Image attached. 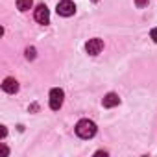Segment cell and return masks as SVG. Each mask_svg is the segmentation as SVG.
Instances as JSON below:
<instances>
[{
  "label": "cell",
  "mask_w": 157,
  "mask_h": 157,
  "mask_svg": "<svg viewBox=\"0 0 157 157\" xmlns=\"http://www.w3.org/2000/svg\"><path fill=\"white\" fill-rule=\"evenodd\" d=\"M150 37L153 39V43H157V28H153V30L150 32Z\"/></svg>",
  "instance_id": "obj_11"
},
{
  "label": "cell",
  "mask_w": 157,
  "mask_h": 157,
  "mask_svg": "<svg viewBox=\"0 0 157 157\" xmlns=\"http://www.w3.org/2000/svg\"><path fill=\"white\" fill-rule=\"evenodd\" d=\"M104 107H107V109H111V107H117L118 104H120V98H118V94H115V93H109V94H105L104 96Z\"/></svg>",
  "instance_id": "obj_7"
},
{
  "label": "cell",
  "mask_w": 157,
  "mask_h": 157,
  "mask_svg": "<svg viewBox=\"0 0 157 157\" xmlns=\"http://www.w3.org/2000/svg\"><path fill=\"white\" fill-rule=\"evenodd\" d=\"M2 89H4V93L15 94V93L19 91V82L15 80V78H6L4 83H2Z\"/></svg>",
  "instance_id": "obj_6"
},
{
  "label": "cell",
  "mask_w": 157,
  "mask_h": 157,
  "mask_svg": "<svg viewBox=\"0 0 157 157\" xmlns=\"http://www.w3.org/2000/svg\"><path fill=\"white\" fill-rule=\"evenodd\" d=\"M56 11L61 17H70V15L76 13V6L70 2V0H61V2L57 4V8H56Z\"/></svg>",
  "instance_id": "obj_3"
},
{
  "label": "cell",
  "mask_w": 157,
  "mask_h": 157,
  "mask_svg": "<svg viewBox=\"0 0 157 157\" xmlns=\"http://www.w3.org/2000/svg\"><path fill=\"white\" fill-rule=\"evenodd\" d=\"M33 6V0H17V8L21 11H28Z\"/></svg>",
  "instance_id": "obj_8"
},
{
  "label": "cell",
  "mask_w": 157,
  "mask_h": 157,
  "mask_svg": "<svg viewBox=\"0 0 157 157\" xmlns=\"http://www.w3.org/2000/svg\"><path fill=\"white\" fill-rule=\"evenodd\" d=\"M26 59H35V48L33 46L26 48Z\"/></svg>",
  "instance_id": "obj_9"
},
{
  "label": "cell",
  "mask_w": 157,
  "mask_h": 157,
  "mask_svg": "<svg viewBox=\"0 0 157 157\" xmlns=\"http://www.w3.org/2000/svg\"><path fill=\"white\" fill-rule=\"evenodd\" d=\"M76 135L80 137V139H91V137H94L96 135V124L93 120H87V118L80 120V122L76 124Z\"/></svg>",
  "instance_id": "obj_1"
},
{
  "label": "cell",
  "mask_w": 157,
  "mask_h": 157,
  "mask_svg": "<svg viewBox=\"0 0 157 157\" xmlns=\"http://www.w3.org/2000/svg\"><path fill=\"white\" fill-rule=\"evenodd\" d=\"M94 2H98V0H94Z\"/></svg>",
  "instance_id": "obj_12"
},
{
  "label": "cell",
  "mask_w": 157,
  "mask_h": 157,
  "mask_svg": "<svg viewBox=\"0 0 157 157\" xmlns=\"http://www.w3.org/2000/svg\"><path fill=\"white\" fill-rule=\"evenodd\" d=\"M35 21L39 24H48L50 22V11H48V8L44 4H39L35 8Z\"/></svg>",
  "instance_id": "obj_4"
},
{
  "label": "cell",
  "mask_w": 157,
  "mask_h": 157,
  "mask_svg": "<svg viewBox=\"0 0 157 157\" xmlns=\"http://www.w3.org/2000/svg\"><path fill=\"white\" fill-rule=\"evenodd\" d=\"M85 50L89 56H98L102 50H104V41L102 39H91L87 44H85Z\"/></svg>",
  "instance_id": "obj_5"
},
{
  "label": "cell",
  "mask_w": 157,
  "mask_h": 157,
  "mask_svg": "<svg viewBox=\"0 0 157 157\" xmlns=\"http://www.w3.org/2000/svg\"><path fill=\"white\" fill-rule=\"evenodd\" d=\"M63 98H65L63 89H52L50 91V109L52 111H57L63 105Z\"/></svg>",
  "instance_id": "obj_2"
},
{
  "label": "cell",
  "mask_w": 157,
  "mask_h": 157,
  "mask_svg": "<svg viewBox=\"0 0 157 157\" xmlns=\"http://www.w3.org/2000/svg\"><path fill=\"white\" fill-rule=\"evenodd\" d=\"M135 6L137 8H144V6H148V0H135Z\"/></svg>",
  "instance_id": "obj_10"
}]
</instances>
